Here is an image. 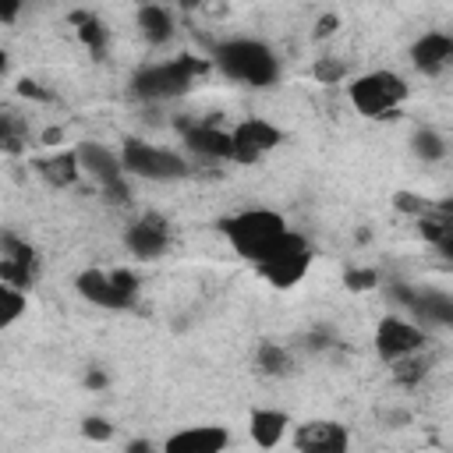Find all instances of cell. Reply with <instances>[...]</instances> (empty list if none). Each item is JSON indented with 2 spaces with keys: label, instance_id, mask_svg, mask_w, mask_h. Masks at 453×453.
<instances>
[{
  "label": "cell",
  "instance_id": "cell-1",
  "mask_svg": "<svg viewBox=\"0 0 453 453\" xmlns=\"http://www.w3.org/2000/svg\"><path fill=\"white\" fill-rule=\"evenodd\" d=\"M212 60L226 78L255 85V88L276 85L280 78V60L262 39H226L212 50Z\"/></svg>",
  "mask_w": 453,
  "mask_h": 453
},
{
  "label": "cell",
  "instance_id": "cell-2",
  "mask_svg": "<svg viewBox=\"0 0 453 453\" xmlns=\"http://www.w3.org/2000/svg\"><path fill=\"white\" fill-rule=\"evenodd\" d=\"M219 230H223V237L230 241V248L241 258L258 262L290 226H287V219L276 209H244V212L223 216L219 219Z\"/></svg>",
  "mask_w": 453,
  "mask_h": 453
},
{
  "label": "cell",
  "instance_id": "cell-3",
  "mask_svg": "<svg viewBox=\"0 0 453 453\" xmlns=\"http://www.w3.org/2000/svg\"><path fill=\"white\" fill-rule=\"evenodd\" d=\"M205 71V60L202 57H191V53H180L173 60H163V64H149L142 67L134 78H131V88L134 96L142 99H177L184 96L195 78Z\"/></svg>",
  "mask_w": 453,
  "mask_h": 453
},
{
  "label": "cell",
  "instance_id": "cell-4",
  "mask_svg": "<svg viewBox=\"0 0 453 453\" xmlns=\"http://www.w3.org/2000/svg\"><path fill=\"white\" fill-rule=\"evenodd\" d=\"M411 96V85L393 74V71H368V74H357L350 85H347V99L357 113L379 120V117H389L396 106H403V99Z\"/></svg>",
  "mask_w": 453,
  "mask_h": 453
},
{
  "label": "cell",
  "instance_id": "cell-5",
  "mask_svg": "<svg viewBox=\"0 0 453 453\" xmlns=\"http://www.w3.org/2000/svg\"><path fill=\"white\" fill-rule=\"evenodd\" d=\"M255 269H258L262 280L273 283L276 290H290V287L301 283L304 273L311 269V244H308L301 234L287 230V234L255 262Z\"/></svg>",
  "mask_w": 453,
  "mask_h": 453
},
{
  "label": "cell",
  "instance_id": "cell-6",
  "mask_svg": "<svg viewBox=\"0 0 453 453\" xmlns=\"http://www.w3.org/2000/svg\"><path fill=\"white\" fill-rule=\"evenodd\" d=\"M74 290L96 304V308H110V311H127L138 301V276L131 269H85L74 276Z\"/></svg>",
  "mask_w": 453,
  "mask_h": 453
},
{
  "label": "cell",
  "instance_id": "cell-7",
  "mask_svg": "<svg viewBox=\"0 0 453 453\" xmlns=\"http://www.w3.org/2000/svg\"><path fill=\"white\" fill-rule=\"evenodd\" d=\"M120 163H124V173H134L142 180H180V177H188V159L180 152L159 149V145L142 142V138H124Z\"/></svg>",
  "mask_w": 453,
  "mask_h": 453
},
{
  "label": "cell",
  "instance_id": "cell-8",
  "mask_svg": "<svg viewBox=\"0 0 453 453\" xmlns=\"http://www.w3.org/2000/svg\"><path fill=\"white\" fill-rule=\"evenodd\" d=\"M283 142V127H276L273 120H265V117H248V120H241L234 131H230V145H234V163H258V159H265L276 145Z\"/></svg>",
  "mask_w": 453,
  "mask_h": 453
},
{
  "label": "cell",
  "instance_id": "cell-9",
  "mask_svg": "<svg viewBox=\"0 0 453 453\" xmlns=\"http://www.w3.org/2000/svg\"><path fill=\"white\" fill-rule=\"evenodd\" d=\"M421 347H425V329L407 322L403 315H386L375 326V354L389 365L407 357V354H418Z\"/></svg>",
  "mask_w": 453,
  "mask_h": 453
},
{
  "label": "cell",
  "instance_id": "cell-10",
  "mask_svg": "<svg viewBox=\"0 0 453 453\" xmlns=\"http://www.w3.org/2000/svg\"><path fill=\"white\" fill-rule=\"evenodd\" d=\"M124 244H127V251H131L134 258L152 262V258L166 255V248H170V223H166L163 216H156V212H145V216H138L134 223H127Z\"/></svg>",
  "mask_w": 453,
  "mask_h": 453
},
{
  "label": "cell",
  "instance_id": "cell-11",
  "mask_svg": "<svg viewBox=\"0 0 453 453\" xmlns=\"http://www.w3.org/2000/svg\"><path fill=\"white\" fill-rule=\"evenodd\" d=\"M393 301H400L407 311L435 322V326H453V297L446 290L432 287H393Z\"/></svg>",
  "mask_w": 453,
  "mask_h": 453
},
{
  "label": "cell",
  "instance_id": "cell-12",
  "mask_svg": "<svg viewBox=\"0 0 453 453\" xmlns=\"http://www.w3.org/2000/svg\"><path fill=\"white\" fill-rule=\"evenodd\" d=\"M294 446L301 453H343L350 446V435L340 421H304L294 432Z\"/></svg>",
  "mask_w": 453,
  "mask_h": 453
},
{
  "label": "cell",
  "instance_id": "cell-13",
  "mask_svg": "<svg viewBox=\"0 0 453 453\" xmlns=\"http://www.w3.org/2000/svg\"><path fill=\"white\" fill-rule=\"evenodd\" d=\"M74 156H78L81 173L92 177L99 188H103V184H113V180H120V177H127V173H124V163H120V152H113V149H106V145H99V142H78V145H74Z\"/></svg>",
  "mask_w": 453,
  "mask_h": 453
},
{
  "label": "cell",
  "instance_id": "cell-14",
  "mask_svg": "<svg viewBox=\"0 0 453 453\" xmlns=\"http://www.w3.org/2000/svg\"><path fill=\"white\" fill-rule=\"evenodd\" d=\"M166 453H219L230 446V432L223 425H195L173 432L166 442Z\"/></svg>",
  "mask_w": 453,
  "mask_h": 453
},
{
  "label": "cell",
  "instance_id": "cell-15",
  "mask_svg": "<svg viewBox=\"0 0 453 453\" xmlns=\"http://www.w3.org/2000/svg\"><path fill=\"white\" fill-rule=\"evenodd\" d=\"M184 145L205 159H230L234 145H230V131L216 127V124H184Z\"/></svg>",
  "mask_w": 453,
  "mask_h": 453
},
{
  "label": "cell",
  "instance_id": "cell-16",
  "mask_svg": "<svg viewBox=\"0 0 453 453\" xmlns=\"http://www.w3.org/2000/svg\"><path fill=\"white\" fill-rule=\"evenodd\" d=\"M411 60L418 71L425 74H439L449 60H453V39L446 32H425L414 46H411Z\"/></svg>",
  "mask_w": 453,
  "mask_h": 453
},
{
  "label": "cell",
  "instance_id": "cell-17",
  "mask_svg": "<svg viewBox=\"0 0 453 453\" xmlns=\"http://www.w3.org/2000/svg\"><path fill=\"white\" fill-rule=\"evenodd\" d=\"M418 226H421V237L425 241H432L442 255H453V212H449V202L428 205L418 216Z\"/></svg>",
  "mask_w": 453,
  "mask_h": 453
},
{
  "label": "cell",
  "instance_id": "cell-18",
  "mask_svg": "<svg viewBox=\"0 0 453 453\" xmlns=\"http://www.w3.org/2000/svg\"><path fill=\"white\" fill-rule=\"evenodd\" d=\"M287 425H290V418H287L283 411H276V407H258V411H251V418H248V432H251L255 446H262V449L280 446L283 435H287Z\"/></svg>",
  "mask_w": 453,
  "mask_h": 453
},
{
  "label": "cell",
  "instance_id": "cell-19",
  "mask_svg": "<svg viewBox=\"0 0 453 453\" xmlns=\"http://www.w3.org/2000/svg\"><path fill=\"white\" fill-rule=\"evenodd\" d=\"M67 21L74 25V35L81 39V46L92 53V57H103L106 46H110V28L92 14V11H71Z\"/></svg>",
  "mask_w": 453,
  "mask_h": 453
},
{
  "label": "cell",
  "instance_id": "cell-20",
  "mask_svg": "<svg viewBox=\"0 0 453 453\" xmlns=\"http://www.w3.org/2000/svg\"><path fill=\"white\" fill-rule=\"evenodd\" d=\"M138 28L152 46H163L173 39V14L159 4H145V7H138Z\"/></svg>",
  "mask_w": 453,
  "mask_h": 453
},
{
  "label": "cell",
  "instance_id": "cell-21",
  "mask_svg": "<svg viewBox=\"0 0 453 453\" xmlns=\"http://www.w3.org/2000/svg\"><path fill=\"white\" fill-rule=\"evenodd\" d=\"M39 173L53 184V188H71L78 177H81V166H78V156L74 149H64L50 159H39Z\"/></svg>",
  "mask_w": 453,
  "mask_h": 453
},
{
  "label": "cell",
  "instance_id": "cell-22",
  "mask_svg": "<svg viewBox=\"0 0 453 453\" xmlns=\"http://www.w3.org/2000/svg\"><path fill=\"white\" fill-rule=\"evenodd\" d=\"M411 149H414V156L425 159V163L446 159V138H442L435 127H418V131L411 134Z\"/></svg>",
  "mask_w": 453,
  "mask_h": 453
},
{
  "label": "cell",
  "instance_id": "cell-23",
  "mask_svg": "<svg viewBox=\"0 0 453 453\" xmlns=\"http://www.w3.org/2000/svg\"><path fill=\"white\" fill-rule=\"evenodd\" d=\"M25 138H28L25 120L14 110H0V149L4 152H21L25 149Z\"/></svg>",
  "mask_w": 453,
  "mask_h": 453
},
{
  "label": "cell",
  "instance_id": "cell-24",
  "mask_svg": "<svg viewBox=\"0 0 453 453\" xmlns=\"http://www.w3.org/2000/svg\"><path fill=\"white\" fill-rule=\"evenodd\" d=\"M258 368H262L265 375H290V372H294V357H290L280 343L265 340V343H258Z\"/></svg>",
  "mask_w": 453,
  "mask_h": 453
},
{
  "label": "cell",
  "instance_id": "cell-25",
  "mask_svg": "<svg viewBox=\"0 0 453 453\" xmlns=\"http://www.w3.org/2000/svg\"><path fill=\"white\" fill-rule=\"evenodd\" d=\"M25 304H28L25 290H21V287H11V283L0 280V329L14 326V322L25 315Z\"/></svg>",
  "mask_w": 453,
  "mask_h": 453
},
{
  "label": "cell",
  "instance_id": "cell-26",
  "mask_svg": "<svg viewBox=\"0 0 453 453\" xmlns=\"http://www.w3.org/2000/svg\"><path fill=\"white\" fill-rule=\"evenodd\" d=\"M0 255L35 273V251H32V244L21 241V237H14V234H0Z\"/></svg>",
  "mask_w": 453,
  "mask_h": 453
},
{
  "label": "cell",
  "instance_id": "cell-27",
  "mask_svg": "<svg viewBox=\"0 0 453 453\" xmlns=\"http://www.w3.org/2000/svg\"><path fill=\"white\" fill-rule=\"evenodd\" d=\"M311 74L322 81V85H336V81H343V74H347V67L340 64V60H333V57H322V60H315V67H311Z\"/></svg>",
  "mask_w": 453,
  "mask_h": 453
},
{
  "label": "cell",
  "instance_id": "cell-28",
  "mask_svg": "<svg viewBox=\"0 0 453 453\" xmlns=\"http://www.w3.org/2000/svg\"><path fill=\"white\" fill-rule=\"evenodd\" d=\"M81 432H85V439H92V442H106V439L113 435V425H110L106 418H99V414H88V418L81 421Z\"/></svg>",
  "mask_w": 453,
  "mask_h": 453
},
{
  "label": "cell",
  "instance_id": "cell-29",
  "mask_svg": "<svg viewBox=\"0 0 453 453\" xmlns=\"http://www.w3.org/2000/svg\"><path fill=\"white\" fill-rule=\"evenodd\" d=\"M347 287L350 290H372L375 283H379V273L375 269H347Z\"/></svg>",
  "mask_w": 453,
  "mask_h": 453
},
{
  "label": "cell",
  "instance_id": "cell-30",
  "mask_svg": "<svg viewBox=\"0 0 453 453\" xmlns=\"http://www.w3.org/2000/svg\"><path fill=\"white\" fill-rule=\"evenodd\" d=\"M428 205H432V202H425V198H418V195H411V191H400V195H396V209H403V212H411V216H421Z\"/></svg>",
  "mask_w": 453,
  "mask_h": 453
},
{
  "label": "cell",
  "instance_id": "cell-31",
  "mask_svg": "<svg viewBox=\"0 0 453 453\" xmlns=\"http://www.w3.org/2000/svg\"><path fill=\"white\" fill-rule=\"evenodd\" d=\"M336 28H340V18H336V14H322V18L315 21V39H329Z\"/></svg>",
  "mask_w": 453,
  "mask_h": 453
},
{
  "label": "cell",
  "instance_id": "cell-32",
  "mask_svg": "<svg viewBox=\"0 0 453 453\" xmlns=\"http://www.w3.org/2000/svg\"><path fill=\"white\" fill-rule=\"evenodd\" d=\"M21 7H25V0H0V21H4V25H11V21H18V14H21Z\"/></svg>",
  "mask_w": 453,
  "mask_h": 453
},
{
  "label": "cell",
  "instance_id": "cell-33",
  "mask_svg": "<svg viewBox=\"0 0 453 453\" xmlns=\"http://www.w3.org/2000/svg\"><path fill=\"white\" fill-rule=\"evenodd\" d=\"M18 92H21V96H32V99H50V92H42V88H39L35 81H28V78L18 85Z\"/></svg>",
  "mask_w": 453,
  "mask_h": 453
},
{
  "label": "cell",
  "instance_id": "cell-34",
  "mask_svg": "<svg viewBox=\"0 0 453 453\" xmlns=\"http://www.w3.org/2000/svg\"><path fill=\"white\" fill-rule=\"evenodd\" d=\"M85 386L99 389V386H106V375H103V372H88V375H85Z\"/></svg>",
  "mask_w": 453,
  "mask_h": 453
},
{
  "label": "cell",
  "instance_id": "cell-35",
  "mask_svg": "<svg viewBox=\"0 0 453 453\" xmlns=\"http://www.w3.org/2000/svg\"><path fill=\"white\" fill-rule=\"evenodd\" d=\"M202 4H205V0H177V7H180V11H198Z\"/></svg>",
  "mask_w": 453,
  "mask_h": 453
},
{
  "label": "cell",
  "instance_id": "cell-36",
  "mask_svg": "<svg viewBox=\"0 0 453 453\" xmlns=\"http://www.w3.org/2000/svg\"><path fill=\"white\" fill-rule=\"evenodd\" d=\"M60 142V131H46V145H57Z\"/></svg>",
  "mask_w": 453,
  "mask_h": 453
},
{
  "label": "cell",
  "instance_id": "cell-37",
  "mask_svg": "<svg viewBox=\"0 0 453 453\" xmlns=\"http://www.w3.org/2000/svg\"><path fill=\"white\" fill-rule=\"evenodd\" d=\"M4 71H7V53L0 50V78H4Z\"/></svg>",
  "mask_w": 453,
  "mask_h": 453
}]
</instances>
